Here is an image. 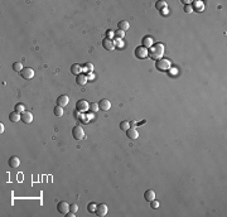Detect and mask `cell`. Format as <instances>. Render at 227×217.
I'll return each mask as SVG.
<instances>
[{"instance_id": "cell-19", "label": "cell", "mask_w": 227, "mask_h": 217, "mask_svg": "<svg viewBox=\"0 0 227 217\" xmlns=\"http://www.w3.org/2000/svg\"><path fill=\"white\" fill-rule=\"evenodd\" d=\"M9 120H10V121H13V123H16V121H19V120H22V115H20L19 112L14 111V112H12L9 115Z\"/></svg>"}, {"instance_id": "cell-1", "label": "cell", "mask_w": 227, "mask_h": 217, "mask_svg": "<svg viewBox=\"0 0 227 217\" xmlns=\"http://www.w3.org/2000/svg\"><path fill=\"white\" fill-rule=\"evenodd\" d=\"M148 54L150 56V58H153V60H156V61L160 60L164 54V46L162 43L153 44V46L150 47V49L148 51Z\"/></svg>"}, {"instance_id": "cell-37", "label": "cell", "mask_w": 227, "mask_h": 217, "mask_svg": "<svg viewBox=\"0 0 227 217\" xmlns=\"http://www.w3.org/2000/svg\"><path fill=\"white\" fill-rule=\"evenodd\" d=\"M117 46H119V47H123V42H121V40H120V39H119V40H117Z\"/></svg>"}, {"instance_id": "cell-8", "label": "cell", "mask_w": 227, "mask_h": 217, "mask_svg": "<svg viewBox=\"0 0 227 217\" xmlns=\"http://www.w3.org/2000/svg\"><path fill=\"white\" fill-rule=\"evenodd\" d=\"M102 47L107 51H114L115 47H116V43H115L111 38H105L102 40Z\"/></svg>"}, {"instance_id": "cell-24", "label": "cell", "mask_w": 227, "mask_h": 217, "mask_svg": "<svg viewBox=\"0 0 227 217\" xmlns=\"http://www.w3.org/2000/svg\"><path fill=\"white\" fill-rule=\"evenodd\" d=\"M192 8H194L195 10L201 12V10H203V4H202L201 1H194V3H193V6H192Z\"/></svg>"}, {"instance_id": "cell-34", "label": "cell", "mask_w": 227, "mask_h": 217, "mask_svg": "<svg viewBox=\"0 0 227 217\" xmlns=\"http://www.w3.org/2000/svg\"><path fill=\"white\" fill-rule=\"evenodd\" d=\"M93 78H95V75H92V73H90L87 76V80H93Z\"/></svg>"}, {"instance_id": "cell-17", "label": "cell", "mask_w": 227, "mask_h": 217, "mask_svg": "<svg viewBox=\"0 0 227 217\" xmlns=\"http://www.w3.org/2000/svg\"><path fill=\"white\" fill-rule=\"evenodd\" d=\"M143 47H145V48H150L154 44V42H153V38L152 37H149V36H146V37H144L143 38Z\"/></svg>"}, {"instance_id": "cell-2", "label": "cell", "mask_w": 227, "mask_h": 217, "mask_svg": "<svg viewBox=\"0 0 227 217\" xmlns=\"http://www.w3.org/2000/svg\"><path fill=\"white\" fill-rule=\"evenodd\" d=\"M155 67L158 68L159 71H168L170 68V62L168 60H165V58H160V60L156 61Z\"/></svg>"}, {"instance_id": "cell-6", "label": "cell", "mask_w": 227, "mask_h": 217, "mask_svg": "<svg viewBox=\"0 0 227 217\" xmlns=\"http://www.w3.org/2000/svg\"><path fill=\"white\" fill-rule=\"evenodd\" d=\"M20 75H22V77L24 80H32L34 77V71L30 67H24L23 71L20 72Z\"/></svg>"}, {"instance_id": "cell-3", "label": "cell", "mask_w": 227, "mask_h": 217, "mask_svg": "<svg viewBox=\"0 0 227 217\" xmlns=\"http://www.w3.org/2000/svg\"><path fill=\"white\" fill-rule=\"evenodd\" d=\"M72 135H73V139L76 140H82L85 138V131L81 126H75L72 129Z\"/></svg>"}, {"instance_id": "cell-7", "label": "cell", "mask_w": 227, "mask_h": 217, "mask_svg": "<svg viewBox=\"0 0 227 217\" xmlns=\"http://www.w3.org/2000/svg\"><path fill=\"white\" fill-rule=\"evenodd\" d=\"M57 211L61 213V215H66L68 211H69V205L66 201H61L58 202L57 205Z\"/></svg>"}, {"instance_id": "cell-27", "label": "cell", "mask_w": 227, "mask_h": 217, "mask_svg": "<svg viewBox=\"0 0 227 217\" xmlns=\"http://www.w3.org/2000/svg\"><path fill=\"white\" fill-rule=\"evenodd\" d=\"M130 127V123L129 121H121L120 123V129L121 130H128Z\"/></svg>"}, {"instance_id": "cell-22", "label": "cell", "mask_w": 227, "mask_h": 217, "mask_svg": "<svg viewBox=\"0 0 227 217\" xmlns=\"http://www.w3.org/2000/svg\"><path fill=\"white\" fill-rule=\"evenodd\" d=\"M13 68H14V71H16V72H22L23 71V64L20 63V62H14L13 63Z\"/></svg>"}, {"instance_id": "cell-10", "label": "cell", "mask_w": 227, "mask_h": 217, "mask_svg": "<svg viewBox=\"0 0 227 217\" xmlns=\"http://www.w3.org/2000/svg\"><path fill=\"white\" fill-rule=\"evenodd\" d=\"M95 213H96L97 216H100V217L105 216L107 213V206L105 205V203H100V205H97Z\"/></svg>"}, {"instance_id": "cell-29", "label": "cell", "mask_w": 227, "mask_h": 217, "mask_svg": "<svg viewBox=\"0 0 227 217\" xmlns=\"http://www.w3.org/2000/svg\"><path fill=\"white\" fill-rule=\"evenodd\" d=\"M69 211H72V212H77L78 211V206L77 205H76V203H72V205L71 206H69Z\"/></svg>"}, {"instance_id": "cell-4", "label": "cell", "mask_w": 227, "mask_h": 217, "mask_svg": "<svg viewBox=\"0 0 227 217\" xmlns=\"http://www.w3.org/2000/svg\"><path fill=\"white\" fill-rule=\"evenodd\" d=\"M135 57L136 58H139V60H144V58L148 56V49H146L145 47H143V46H140V47H136L135 48Z\"/></svg>"}, {"instance_id": "cell-33", "label": "cell", "mask_w": 227, "mask_h": 217, "mask_svg": "<svg viewBox=\"0 0 227 217\" xmlns=\"http://www.w3.org/2000/svg\"><path fill=\"white\" fill-rule=\"evenodd\" d=\"M85 67L87 68V71H90V72H92V71H93V64H91V63H86V64H85Z\"/></svg>"}, {"instance_id": "cell-18", "label": "cell", "mask_w": 227, "mask_h": 217, "mask_svg": "<svg viewBox=\"0 0 227 217\" xmlns=\"http://www.w3.org/2000/svg\"><path fill=\"white\" fill-rule=\"evenodd\" d=\"M117 28L120 30H123V32H126V30L130 28V24H129V22H126V20H121V22H119V24H117Z\"/></svg>"}, {"instance_id": "cell-16", "label": "cell", "mask_w": 227, "mask_h": 217, "mask_svg": "<svg viewBox=\"0 0 227 217\" xmlns=\"http://www.w3.org/2000/svg\"><path fill=\"white\" fill-rule=\"evenodd\" d=\"M87 81H88V80H87V76L86 75H82V73L78 75L77 78H76V84L80 85V86H85L87 84Z\"/></svg>"}, {"instance_id": "cell-28", "label": "cell", "mask_w": 227, "mask_h": 217, "mask_svg": "<svg viewBox=\"0 0 227 217\" xmlns=\"http://www.w3.org/2000/svg\"><path fill=\"white\" fill-rule=\"evenodd\" d=\"M115 36H116L117 39H123V38H125V32H123V30L117 29L116 32H115Z\"/></svg>"}, {"instance_id": "cell-26", "label": "cell", "mask_w": 227, "mask_h": 217, "mask_svg": "<svg viewBox=\"0 0 227 217\" xmlns=\"http://www.w3.org/2000/svg\"><path fill=\"white\" fill-rule=\"evenodd\" d=\"M96 207H97V206L95 205V203H93V202H90L88 206H87V211L91 212V213H93V212L96 211Z\"/></svg>"}, {"instance_id": "cell-13", "label": "cell", "mask_w": 227, "mask_h": 217, "mask_svg": "<svg viewBox=\"0 0 227 217\" xmlns=\"http://www.w3.org/2000/svg\"><path fill=\"white\" fill-rule=\"evenodd\" d=\"M22 121L25 124H30L33 121V114L29 111H24L22 112Z\"/></svg>"}, {"instance_id": "cell-14", "label": "cell", "mask_w": 227, "mask_h": 217, "mask_svg": "<svg viewBox=\"0 0 227 217\" xmlns=\"http://www.w3.org/2000/svg\"><path fill=\"white\" fill-rule=\"evenodd\" d=\"M8 164H9V167H10V168L15 169V168H18V167H19L20 160H19V158H18V157H12V158H9Z\"/></svg>"}, {"instance_id": "cell-15", "label": "cell", "mask_w": 227, "mask_h": 217, "mask_svg": "<svg viewBox=\"0 0 227 217\" xmlns=\"http://www.w3.org/2000/svg\"><path fill=\"white\" fill-rule=\"evenodd\" d=\"M144 198L148 202H152L153 199H155V192L153 191V189H146L144 192Z\"/></svg>"}, {"instance_id": "cell-35", "label": "cell", "mask_w": 227, "mask_h": 217, "mask_svg": "<svg viewBox=\"0 0 227 217\" xmlns=\"http://www.w3.org/2000/svg\"><path fill=\"white\" fill-rule=\"evenodd\" d=\"M4 131V125H3V123H0V133Z\"/></svg>"}, {"instance_id": "cell-9", "label": "cell", "mask_w": 227, "mask_h": 217, "mask_svg": "<svg viewBox=\"0 0 227 217\" xmlns=\"http://www.w3.org/2000/svg\"><path fill=\"white\" fill-rule=\"evenodd\" d=\"M99 109L102 110V111H109L111 109V102L107 99H102L99 101Z\"/></svg>"}, {"instance_id": "cell-12", "label": "cell", "mask_w": 227, "mask_h": 217, "mask_svg": "<svg viewBox=\"0 0 227 217\" xmlns=\"http://www.w3.org/2000/svg\"><path fill=\"white\" fill-rule=\"evenodd\" d=\"M69 101L68 96L67 95H61L57 99V106H61V107H64V106H67Z\"/></svg>"}, {"instance_id": "cell-23", "label": "cell", "mask_w": 227, "mask_h": 217, "mask_svg": "<svg viewBox=\"0 0 227 217\" xmlns=\"http://www.w3.org/2000/svg\"><path fill=\"white\" fill-rule=\"evenodd\" d=\"M54 115L57 116V118H61V116L63 115V107H61V106H56L54 107Z\"/></svg>"}, {"instance_id": "cell-31", "label": "cell", "mask_w": 227, "mask_h": 217, "mask_svg": "<svg viewBox=\"0 0 227 217\" xmlns=\"http://www.w3.org/2000/svg\"><path fill=\"white\" fill-rule=\"evenodd\" d=\"M90 110H92L93 112L97 111V110H100V109H99V104H95V102H93V104L91 105V109H90Z\"/></svg>"}, {"instance_id": "cell-21", "label": "cell", "mask_w": 227, "mask_h": 217, "mask_svg": "<svg viewBox=\"0 0 227 217\" xmlns=\"http://www.w3.org/2000/svg\"><path fill=\"white\" fill-rule=\"evenodd\" d=\"M155 8L162 12L163 9H167V3L164 1V0H159V1L155 3Z\"/></svg>"}, {"instance_id": "cell-32", "label": "cell", "mask_w": 227, "mask_h": 217, "mask_svg": "<svg viewBox=\"0 0 227 217\" xmlns=\"http://www.w3.org/2000/svg\"><path fill=\"white\" fill-rule=\"evenodd\" d=\"M184 12H186V13H192V12H193L192 5H186V6H184Z\"/></svg>"}, {"instance_id": "cell-30", "label": "cell", "mask_w": 227, "mask_h": 217, "mask_svg": "<svg viewBox=\"0 0 227 217\" xmlns=\"http://www.w3.org/2000/svg\"><path fill=\"white\" fill-rule=\"evenodd\" d=\"M150 206H152V208H158L159 207V202L158 201H155V199H153L152 202H150Z\"/></svg>"}, {"instance_id": "cell-5", "label": "cell", "mask_w": 227, "mask_h": 217, "mask_svg": "<svg viewBox=\"0 0 227 217\" xmlns=\"http://www.w3.org/2000/svg\"><path fill=\"white\" fill-rule=\"evenodd\" d=\"M76 109H77V111H80V112H85L90 109V105L86 100H78L77 104H76Z\"/></svg>"}, {"instance_id": "cell-11", "label": "cell", "mask_w": 227, "mask_h": 217, "mask_svg": "<svg viewBox=\"0 0 227 217\" xmlns=\"http://www.w3.org/2000/svg\"><path fill=\"white\" fill-rule=\"evenodd\" d=\"M126 136L129 138V139H131V140H135V139H138L139 138V133H138V130L135 129V127H129V129L126 130Z\"/></svg>"}, {"instance_id": "cell-25", "label": "cell", "mask_w": 227, "mask_h": 217, "mask_svg": "<svg viewBox=\"0 0 227 217\" xmlns=\"http://www.w3.org/2000/svg\"><path fill=\"white\" fill-rule=\"evenodd\" d=\"M14 109H15V111L16 112H24V111H25V106H24L23 104H16L15 105V107H14Z\"/></svg>"}, {"instance_id": "cell-20", "label": "cell", "mask_w": 227, "mask_h": 217, "mask_svg": "<svg viewBox=\"0 0 227 217\" xmlns=\"http://www.w3.org/2000/svg\"><path fill=\"white\" fill-rule=\"evenodd\" d=\"M71 72L73 75H81V72H82V67L80 66V64H77V63H75V64H72L71 66Z\"/></svg>"}, {"instance_id": "cell-36", "label": "cell", "mask_w": 227, "mask_h": 217, "mask_svg": "<svg viewBox=\"0 0 227 217\" xmlns=\"http://www.w3.org/2000/svg\"><path fill=\"white\" fill-rule=\"evenodd\" d=\"M160 13H162L163 15H164V14H168V9H163V10H162V12H160Z\"/></svg>"}]
</instances>
